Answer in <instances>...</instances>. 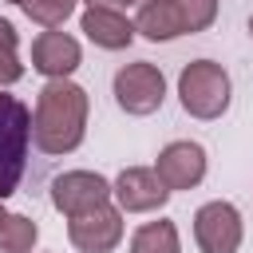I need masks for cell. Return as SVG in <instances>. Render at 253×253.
Returning a JSON list of instances; mask_svg holds the SVG:
<instances>
[{
	"instance_id": "1",
	"label": "cell",
	"mask_w": 253,
	"mask_h": 253,
	"mask_svg": "<svg viewBox=\"0 0 253 253\" xmlns=\"http://www.w3.org/2000/svg\"><path fill=\"white\" fill-rule=\"evenodd\" d=\"M87 126V91L71 79H51L32 115V138L43 154H67L83 142Z\"/></svg>"
},
{
	"instance_id": "2",
	"label": "cell",
	"mask_w": 253,
	"mask_h": 253,
	"mask_svg": "<svg viewBox=\"0 0 253 253\" xmlns=\"http://www.w3.org/2000/svg\"><path fill=\"white\" fill-rule=\"evenodd\" d=\"M178 99L194 119H217L229 107V75L213 59H194L178 75Z\"/></svg>"
},
{
	"instance_id": "3",
	"label": "cell",
	"mask_w": 253,
	"mask_h": 253,
	"mask_svg": "<svg viewBox=\"0 0 253 253\" xmlns=\"http://www.w3.org/2000/svg\"><path fill=\"white\" fill-rule=\"evenodd\" d=\"M28 134H32L28 107L12 95H0V198H8L24 174Z\"/></svg>"
},
{
	"instance_id": "4",
	"label": "cell",
	"mask_w": 253,
	"mask_h": 253,
	"mask_svg": "<svg viewBox=\"0 0 253 253\" xmlns=\"http://www.w3.org/2000/svg\"><path fill=\"white\" fill-rule=\"evenodd\" d=\"M115 99L126 115H154L166 99V79L154 63L138 59V63H126L119 75H115Z\"/></svg>"
},
{
	"instance_id": "5",
	"label": "cell",
	"mask_w": 253,
	"mask_h": 253,
	"mask_svg": "<svg viewBox=\"0 0 253 253\" xmlns=\"http://www.w3.org/2000/svg\"><path fill=\"white\" fill-rule=\"evenodd\" d=\"M111 202V182L103 174H91V170H71V174H59L51 182V206L67 217H79L95 206H107Z\"/></svg>"
},
{
	"instance_id": "6",
	"label": "cell",
	"mask_w": 253,
	"mask_h": 253,
	"mask_svg": "<svg viewBox=\"0 0 253 253\" xmlns=\"http://www.w3.org/2000/svg\"><path fill=\"white\" fill-rule=\"evenodd\" d=\"M194 237L202 253H237L241 245V213L229 202H206L194 213Z\"/></svg>"
},
{
	"instance_id": "7",
	"label": "cell",
	"mask_w": 253,
	"mask_h": 253,
	"mask_svg": "<svg viewBox=\"0 0 253 253\" xmlns=\"http://www.w3.org/2000/svg\"><path fill=\"white\" fill-rule=\"evenodd\" d=\"M67 237L83 253H111L123 241V210L95 206V210H87V213L67 221Z\"/></svg>"
},
{
	"instance_id": "8",
	"label": "cell",
	"mask_w": 253,
	"mask_h": 253,
	"mask_svg": "<svg viewBox=\"0 0 253 253\" xmlns=\"http://www.w3.org/2000/svg\"><path fill=\"white\" fill-rule=\"evenodd\" d=\"M111 194L119 198V210H126V213H150V210H158V206L170 198V190L162 186V178H158L150 166H130V170H123L119 182L111 186Z\"/></svg>"
},
{
	"instance_id": "9",
	"label": "cell",
	"mask_w": 253,
	"mask_h": 253,
	"mask_svg": "<svg viewBox=\"0 0 253 253\" xmlns=\"http://www.w3.org/2000/svg\"><path fill=\"white\" fill-rule=\"evenodd\" d=\"M154 174L162 178L166 190H194L206 178V150L198 142H170L158 154Z\"/></svg>"
},
{
	"instance_id": "10",
	"label": "cell",
	"mask_w": 253,
	"mask_h": 253,
	"mask_svg": "<svg viewBox=\"0 0 253 253\" xmlns=\"http://www.w3.org/2000/svg\"><path fill=\"white\" fill-rule=\"evenodd\" d=\"M32 67L47 79H67L79 67V43L63 32H43L32 43Z\"/></svg>"
},
{
	"instance_id": "11",
	"label": "cell",
	"mask_w": 253,
	"mask_h": 253,
	"mask_svg": "<svg viewBox=\"0 0 253 253\" xmlns=\"http://www.w3.org/2000/svg\"><path fill=\"white\" fill-rule=\"evenodd\" d=\"M83 32H87L91 43H99V47H107V51H119V47H126V43L134 40V24H130L123 12L103 8V4H91V8L83 12Z\"/></svg>"
},
{
	"instance_id": "12",
	"label": "cell",
	"mask_w": 253,
	"mask_h": 253,
	"mask_svg": "<svg viewBox=\"0 0 253 253\" xmlns=\"http://www.w3.org/2000/svg\"><path fill=\"white\" fill-rule=\"evenodd\" d=\"M134 32H142L146 40H174V36H182V20H178L174 0H146L138 8Z\"/></svg>"
},
{
	"instance_id": "13",
	"label": "cell",
	"mask_w": 253,
	"mask_h": 253,
	"mask_svg": "<svg viewBox=\"0 0 253 253\" xmlns=\"http://www.w3.org/2000/svg\"><path fill=\"white\" fill-rule=\"evenodd\" d=\"M130 253H178V229L174 221H146L130 237Z\"/></svg>"
},
{
	"instance_id": "14",
	"label": "cell",
	"mask_w": 253,
	"mask_h": 253,
	"mask_svg": "<svg viewBox=\"0 0 253 253\" xmlns=\"http://www.w3.org/2000/svg\"><path fill=\"white\" fill-rule=\"evenodd\" d=\"M36 221L24 217V213H8L4 225H0V253H32L36 245Z\"/></svg>"
},
{
	"instance_id": "15",
	"label": "cell",
	"mask_w": 253,
	"mask_h": 253,
	"mask_svg": "<svg viewBox=\"0 0 253 253\" xmlns=\"http://www.w3.org/2000/svg\"><path fill=\"white\" fill-rule=\"evenodd\" d=\"M182 32H206L217 16V0H174Z\"/></svg>"
},
{
	"instance_id": "16",
	"label": "cell",
	"mask_w": 253,
	"mask_h": 253,
	"mask_svg": "<svg viewBox=\"0 0 253 253\" xmlns=\"http://www.w3.org/2000/svg\"><path fill=\"white\" fill-rule=\"evenodd\" d=\"M24 75V63L16 55V28L0 20V83H16Z\"/></svg>"
},
{
	"instance_id": "17",
	"label": "cell",
	"mask_w": 253,
	"mask_h": 253,
	"mask_svg": "<svg viewBox=\"0 0 253 253\" xmlns=\"http://www.w3.org/2000/svg\"><path fill=\"white\" fill-rule=\"evenodd\" d=\"M24 12H28L36 24L55 28V24H63V20L75 12V0H24Z\"/></svg>"
},
{
	"instance_id": "18",
	"label": "cell",
	"mask_w": 253,
	"mask_h": 253,
	"mask_svg": "<svg viewBox=\"0 0 253 253\" xmlns=\"http://www.w3.org/2000/svg\"><path fill=\"white\" fill-rule=\"evenodd\" d=\"M87 4H103V8H119V4H134V0H87ZM146 4V0H142Z\"/></svg>"
},
{
	"instance_id": "19",
	"label": "cell",
	"mask_w": 253,
	"mask_h": 253,
	"mask_svg": "<svg viewBox=\"0 0 253 253\" xmlns=\"http://www.w3.org/2000/svg\"><path fill=\"white\" fill-rule=\"evenodd\" d=\"M4 217H8V213H4V206H0V225H4Z\"/></svg>"
},
{
	"instance_id": "20",
	"label": "cell",
	"mask_w": 253,
	"mask_h": 253,
	"mask_svg": "<svg viewBox=\"0 0 253 253\" xmlns=\"http://www.w3.org/2000/svg\"><path fill=\"white\" fill-rule=\"evenodd\" d=\"M12 4H24V0H12Z\"/></svg>"
}]
</instances>
